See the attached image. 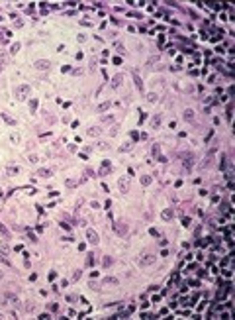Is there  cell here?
<instances>
[{"instance_id":"1","label":"cell","mask_w":235,"mask_h":320,"mask_svg":"<svg viewBox=\"0 0 235 320\" xmlns=\"http://www.w3.org/2000/svg\"><path fill=\"white\" fill-rule=\"evenodd\" d=\"M29 92H32V86H29V85H20L18 89H16V98H18V100L28 98Z\"/></svg>"},{"instance_id":"2","label":"cell","mask_w":235,"mask_h":320,"mask_svg":"<svg viewBox=\"0 0 235 320\" xmlns=\"http://www.w3.org/2000/svg\"><path fill=\"white\" fill-rule=\"evenodd\" d=\"M155 261H157V255H153V253H143V255H141V259H139V263L143 265V267L153 265Z\"/></svg>"},{"instance_id":"3","label":"cell","mask_w":235,"mask_h":320,"mask_svg":"<svg viewBox=\"0 0 235 320\" xmlns=\"http://www.w3.org/2000/svg\"><path fill=\"white\" fill-rule=\"evenodd\" d=\"M214 153H216V147H210V151H208V153H206V157H204V161L200 163V167H202V169H206V167H210V165H211Z\"/></svg>"},{"instance_id":"4","label":"cell","mask_w":235,"mask_h":320,"mask_svg":"<svg viewBox=\"0 0 235 320\" xmlns=\"http://www.w3.org/2000/svg\"><path fill=\"white\" fill-rule=\"evenodd\" d=\"M180 157L184 159V167L190 169V167H192V161H194V155L192 153H180Z\"/></svg>"},{"instance_id":"5","label":"cell","mask_w":235,"mask_h":320,"mask_svg":"<svg viewBox=\"0 0 235 320\" xmlns=\"http://www.w3.org/2000/svg\"><path fill=\"white\" fill-rule=\"evenodd\" d=\"M86 238H88V242H90L92 245H96V244L100 242V240H98V234H96L94 230H86Z\"/></svg>"},{"instance_id":"6","label":"cell","mask_w":235,"mask_h":320,"mask_svg":"<svg viewBox=\"0 0 235 320\" xmlns=\"http://www.w3.org/2000/svg\"><path fill=\"white\" fill-rule=\"evenodd\" d=\"M49 65H51V63H49V61H45V59H37V61L33 63V67H35V69H39V71L49 69Z\"/></svg>"},{"instance_id":"7","label":"cell","mask_w":235,"mask_h":320,"mask_svg":"<svg viewBox=\"0 0 235 320\" xmlns=\"http://www.w3.org/2000/svg\"><path fill=\"white\" fill-rule=\"evenodd\" d=\"M117 185H120V191H122L123 194H126L127 191H129V179H127V177H122V179H120V183H117Z\"/></svg>"},{"instance_id":"8","label":"cell","mask_w":235,"mask_h":320,"mask_svg":"<svg viewBox=\"0 0 235 320\" xmlns=\"http://www.w3.org/2000/svg\"><path fill=\"white\" fill-rule=\"evenodd\" d=\"M110 169H112V165H110V161H102V169H100V177H104V175H108Z\"/></svg>"},{"instance_id":"9","label":"cell","mask_w":235,"mask_h":320,"mask_svg":"<svg viewBox=\"0 0 235 320\" xmlns=\"http://www.w3.org/2000/svg\"><path fill=\"white\" fill-rule=\"evenodd\" d=\"M131 75H133V83H135V86H137V89H139V90H141V89H143V81H141V77H139V73H137V71H133Z\"/></svg>"},{"instance_id":"10","label":"cell","mask_w":235,"mask_h":320,"mask_svg":"<svg viewBox=\"0 0 235 320\" xmlns=\"http://www.w3.org/2000/svg\"><path fill=\"white\" fill-rule=\"evenodd\" d=\"M122 81H123V75H116L112 79V89H117V86L122 85Z\"/></svg>"},{"instance_id":"11","label":"cell","mask_w":235,"mask_h":320,"mask_svg":"<svg viewBox=\"0 0 235 320\" xmlns=\"http://www.w3.org/2000/svg\"><path fill=\"white\" fill-rule=\"evenodd\" d=\"M6 173H8L10 177H14V175H18V173H20V167H14V165H8V167H6Z\"/></svg>"},{"instance_id":"12","label":"cell","mask_w":235,"mask_h":320,"mask_svg":"<svg viewBox=\"0 0 235 320\" xmlns=\"http://www.w3.org/2000/svg\"><path fill=\"white\" fill-rule=\"evenodd\" d=\"M0 116H2V120H4L6 124H10V126H16V120H14V118H10V116H8V114H6V112H2V114H0Z\"/></svg>"},{"instance_id":"13","label":"cell","mask_w":235,"mask_h":320,"mask_svg":"<svg viewBox=\"0 0 235 320\" xmlns=\"http://www.w3.org/2000/svg\"><path fill=\"white\" fill-rule=\"evenodd\" d=\"M161 216H163V220H170V218L174 216L173 208H167V210H163V214H161Z\"/></svg>"},{"instance_id":"14","label":"cell","mask_w":235,"mask_h":320,"mask_svg":"<svg viewBox=\"0 0 235 320\" xmlns=\"http://www.w3.org/2000/svg\"><path fill=\"white\" fill-rule=\"evenodd\" d=\"M182 118L186 120V122H194V112H192V110H184Z\"/></svg>"},{"instance_id":"15","label":"cell","mask_w":235,"mask_h":320,"mask_svg":"<svg viewBox=\"0 0 235 320\" xmlns=\"http://www.w3.org/2000/svg\"><path fill=\"white\" fill-rule=\"evenodd\" d=\"M141 183L145 185V187H149V185L153 183V177H151V175H143V177H141Z\"/></svg>"},{"instance_id":"16","label":"cell","mask_w":235,"mask_h":320,"mask_svg":"<svg viewBox=\"0 0 235 320\" xmlns=\"http://www.w3.org/2000/svg\"><path fill=\"white\" fill-rule=\"evenodd\" d=\"M0 251H2V255H8L10 253V248L6 242H0Z\"/></svg>"},{"instance_id":"17","label":"cell","mask_w":235,"mask_h":320,"mask_svg":"<svg viewBox=\"0 0 235 320\" xmlns=\"http://www.w3.org/2000/svg\"><path fill=\"white\" fill-rule=\"evenodd\" d=\"M108 108H110V100H106V102L98 104V108H96V110H98V112H106Z\"/></svg>"},{"instance_id":"18","label":"cell","mask_w":235,"mask_h":320,"mask_svg":"<svg viewBox=\"0 0 235 320\" xmlns=\"http://www.w3.org/2000/svg\"><path fill=\"white\" fill-rule=\"evenodd\" d=\"M51 173H53V171H51V169H47V167H45V169H39V171H37L39 177H51Z\"/></svg>"},{"instance_id":"19","label":"cell","mask_w":235,"mask_h":320,"mask_svg":"<svg viewBox=\"0 0 235 320\" xmlns=\"http://www.w3.org/2000/svg\"><path fill=\"white\" fill-rule=\"evenodd\" d=\"M117 283H120V281H117L116 277H106V279H104V285H117Z\"/></svg>"},{"instance_id":"20","label":"cell","mask_w":235,"mask_h":320,"mask_svg":"<svg viewBox=\"0 0 235 320\" xmlns=\"http://www.w3.org/2000/svg\"><path fill=\"white\" fill-rule=\"evenodd\" d=\"M0 234L4 236V238H10V232H8V228H6L4 224H0Z\"/></svg>"},{"instance_id":"21","label":"cell","mask_w":235,"mask_h":320,"mask_svg":"<svg viewBox=\"0 0 235 320\" xmlns=\"http://www.w3.org/2000/svg\"><path fill=\"white\" fill-rule=\"evenodd\" d=\"M98 134H100V130H98V128H94V126H92V128H88V136L96 137V136H98Z\"/></svg>"},{"instance_id":"22","label":"cell","mask_w":235,"mask_h":320,"mask_svg":"<svg viewBox=\"0 0 235 320\" xmlns=\"http://www.w3.org/2000/svg\"><path fill=\"white\" fill-rule=\"evenodd\" d=\"M116 230L120 232L122 236H126V232H127V226H122V224H116Z\"/></svg>"},{"instance_id":"23","label":"cell","mask_w":235,"mask_h":320,"mask_svg":"<svg viewBox=\"0 0 235 320\" xmlns=\"http://www.w3.org/2000/svg\"><path fill=\"white\" fill-rule=\"evenodd\" d=\"M147 100H149V102H155V100H157V94H155V92H149V94H147Z\"/></svg>"},{"instance_id":"24","label":"cell","mask_w":235,"mask_h":320,"mask_svg":"<svg viewBox=\"0 0 235 320\" xmlns=\"http://www.w3.org/2000/svg\"><path fill=\"white\" fill-rule=\"evenodd\" d=\"M159 124H161V116H155L153 118V128H157Z\"/></svg>"},{"instance_id":"25","label":"cell","mask_w":235,"mask_h":320,"mask_svg":"<svg viewBox=\"0 0 235 320\" xmlns=\"http://www.w3.org/2000/svg\"><path fill=\"white\" fill-rule=\"evenodd\" d=\"M88 287L92 289V291H98V283H94V281H90L88 283Z\"/></svg>"},{"instance_id":"26","label":"cell","mask_w":235,"mask_h":320,"mask_svg":"<svg viewBox=\"0 0 235 320\" xmlns=\"http://www.w3.org/2000/svg\"><path fill=\"white\" fill-rule=\"evenodd\" d=\"M35 108H37V100H32V106H29V110H32V112H35Z\"/></svg>"},{"instance_id":"27","label":"cell","mask_w":235,"mask_h":320,"mask_svg":"<svg viewBox=\"0 0 235 320\" xmlns=\"http://www.w3.org/2000/svg\"><path fill=\"white\" fill-rule=\"evenodd\" d=\"M108 265H112V257H104V267H108Z\"/></svg>"},{"instance_id":"28","label":"cell","mask_w":235,"mask_h":320,"mask_svg":"<svg viewBox=\"0 0 235 320\" xmlns=\"http://www.w3.org/2000/svg\"><path fill=\"white\" fill-rule=\"evenodd\" d=\"M98 147H100V149H108L110 146H108V143H106V141H100V143H98Z\"/></svg>"},{"instance_id":"29","label":"cell","mask_w":235,"mask_h":320,"mask_svg":"<svg viewBox=\"0 0 235 320\" xmlns=\"http://www.w3.org/2000/svg\"><path fill=\"white\" fill-rule=\"evenodd\" d=\"M129 147H131V143H129V141H127V143H123V146H122V147H120V149H122V151H127V149H129Z\"/></svg>"},{"instance_id":"30","label":"cell","mask_w":235,"mask_h":320,"mask_svg":"<svg viewBox=\"0 0 235 320\" xmlns=\"http://www.w3.org/2000/svg\"><path fill=\"white\" fill-rule=\"evenodd\" d=\"M116 49H117V51H120V53H126V51H123V45H122V43H120V41L116 43Z\"/></svg>"},{"instance_id":"31","label":"cell","mask_w":235,"mask_h":320,"mask_svg":"<svg viewBox=\"0 0 235 320\" xmlns=\"http://www.w3.org/2000/svg\"><path fill=\"white\" fill-rule=\"evenodd\" d=\"M117 130H120V128H117V126H114L112 130H110V136H116V134H117Z\"/></svg>"},{"instance_id":"32","label":"cell","mask_w":235,"mask_h":320,"mask_svg":"<svg viewBox=\"0 0 235 320\" xmlns=\"http://www.w3.org/2000/svg\"><path fill=\"white\" fill-rule=\"evenodd\" d=\"M182 224L188 228V226H190V218H186V216H184V218H182Z\"/></svg>"},{"instance_id":"33","label":"cell","mask_w":235,"mask_h":320,"mask_svg":"<svg viewBox=\"0 0 235 320\" xmlns=\"http://www.w3.org/2000/svg\"><path fill=\"white\" fill-rule=\"evenodd\" d=\"M94 263V257L92 255H88V257H86V265H92Z\"/></svg>"},{"instance_id":"34","label":"cell","mask_w":235,"mask_h":320,"mask_svg":"<svg viewBox=\"0 0 235 320\" xmlns=\"http://www.w3.org/2000/svg\"><path fill=\"white\" fill-rule=\"evenodd\" d=\"M75 185H76V181H73V179L67 181V187H75Z\"/></svg>"},{"instance_id":"35","label":"cell","mask_w":235,"mask_h":320,"mask_svg":"<svg viewBox=\"0 0 235 320\" xmlns=\"http://www.w3.org/2000/svg\"><path fill=\"white\" fill-rule=\"evenodd\" d=\"M20 49V43H14V45H12V53H16Z\"/></svg>"},{"instance_id":"36","label":"cell","mask_w":235,"mask_h":320,"mask_svg":"<svg viewBox=\"0 0 235 320\" xmlns=\"http://www.w3.org/2000/svg\"><path fill=\"white\" fill-rule=\"evenodd\" d=\"M49 318H51V316L47 314V312H45V314H41V316H39V320H49Z\"/></svg>"},{"instance_id":"37","label":"cell","mask_w":235,"mask_h":320,"mask_svg":"<svg viewBox=\"0 0 235 320\" xmlns=\"http://www.w3.org/2000/svg\"><path fill=\"white\" fill-rule=\"evenodd\" d=\"M49 308H51V310H53V312H55V310H57V308H59V306H57V302H51V306H49Z\"/></svg>"},{"instance_id":"38","label":"cell","mask_w":235,"mask_h":320,"mask_svg":"<svg viewBox=\"0 0 235 320\" xmlns=\"http://www.w3.org/2000/svg\"><path fill=\"white\" fill-rule=\"evenodd\" d=\"M0 71H2V65H0Z\"/></svg>"},{"instance_id":"39","label":"cell","mask_w":235,"mask_h":320,"mask_svg":"<svg viewBox=\"0 0 235 320\" xmlns=\"http://www.w3.org/2000/svg\"><path fill=\"white\" fill-rule=\"evenodd\" d=\"M0 279H2V273H0Z\"/></svg>"}]
</instances>
